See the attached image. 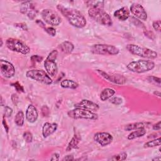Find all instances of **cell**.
Wrapping results in <instances>:
<instances>
[{
  "label": "cell",
  "instance_id": "6da1fadb",
  "mask_svg": "<svg viewBox=\"0 0 161 161\" xmlns=\"http://www.w3.org/2000/svg\"><path fill=\"white\" fill-rule=\"evenodd\" d=\"M57 8L73 26L82 28L86 25V18L77 9L64 7L62 4H58Z\"/></svg>",
  "mask_w": 161,
  "mask_h": 161
},
{
  "label": "cell",
  "instance_id": "7a4b0ae2",
  "mask_svg": "<svg viewBox=\"0 0 161 161\" xmlns=\"http://www.w3.org/2000/svg\"><path fill=\"white\" fill-rule=\"evenodd\" d=\"M88 14L91 18L102 25L109 26L113 24L111 16L104 10V8H89Z\"/></svg>",
  "mask_w": 161,
  "mask_h": 161
},
{
  "label": "cell",
  "instance_id": "3957f363",
  "mask_svg": "<svg viewBox=\"0 0 161 161\" xmlns=\"http://www.w3.org/2000/svg\"><path fill=\"white\" fill-rule=\"evenodd\" d=\"M155 67V63L152 60H138L128 63L126 68L135 73H144L152 70Z\"/></svg>",
  "mask_w": 161,
  "mask_h": 161
},
{
  "label": "cell",
  "instance_id": "277c9868",
  "mask_svg": "<svg viewBox=\"0 0 161 161\" xmlns=\"http://www.w3.org/2000/svg\"><path fill=\"white\" fill-rule=\"evenodd\" d=\"M126 49L131 54L143 58L155 59L157 57V53L155 51L136 44H128Z\"/></svg>",
  "mask_w": 161,
  "mask_h": 161
},
{
  "label": "cell",
  "instance_id": "5b68a950",
  "mask_svg": "<svg viewBox=\"0 0 161 161\" xmlns=\"http://www.w3.org/2000/svg\"><path fill=\"white\" fill-rule=\"evenodd\" d=\"M6 45L9 50L23 55L28 54L31 50L30 48L24 42L18 38H8L6 41Z\"/></svg>",
  "mask_w": 161,
  "mask_h": 161
},
{
  "label": "cell",
  "instance_id": "8992f818",
  "mask_svg": "<svg viewBox=\"0 0 161 161\" xmlns=\"http://www.w3.org/2000/svg\"><path fill=\"white\" fill-rule=\"evenodd\" d=\"M90 51L96 55H116L119 53V50L115 46L108 44H94L90 48Z\"/></svg>",
  "mask_w": 161,
  "mask_h": 161
},
{
  "label": "cell",
  "instance_id": "52a82bcc",
  "mask_svg": "<svg viewBox=\"0 0 161 161\" xmlns=\"http://www.w3.org/2000/svg\"><path fill=\"white\" fill-rule=\"evenodd\" d=\"M58 55V52L56 50H53L49 53L44 61V67L47 74L51 76L54 77L58 71V67L56 63V59Z\"/></svg>",
  "mask_w": 161,
  "mask_h": 161
},
{
  "label": "cell",
  "instance_id": "ba28073f",
  "mask_svg": "<svg viewBox=\"0 0 161 161\" xmlns=\"http://www.w3.org/2000/svg\"><path fill=\"white\" fill-rule=\"evenodd\" d=\"M26 76L28 78L42 82L46 85H50L52 83V79L47 72L40 69H32L26 72Z\"/></svg>",
  "mask_w": 161,
  "mask_h": 161
},
{
  "label": "cell",
  "instance_id": "9c48e42d",
  "mask_svg": "<svg viewBox=\"0 0 161 161\" xmlns=\"http://www.w3.org/2000/svg\"><path fill=\"white\" fill-rule=\"evenodd\" d=\"M68 116L73 119H97L98 116L97 114L94 112H92L86 109L75 108L73 109H71L67 113Z\"/></svg>",
  "mask_w": 161,
  "mask_h": 161
},
{
  "label": "cell",
  "instance_id": "30bf717a",
  "mask_svg": "<svg viewBox=\"0 0 161 161\" xmlns=\"http://www.w3.org/2000/svg\"><path fill=\"white\" fill-rule=\"evenodd\" d=\"M41 16L45 23L53 26H58L62 22L58 14L51 9H43L41 11Z\"/></svg>",
  "mask_w": 161,
  "mask_h": 161
},
{
  "label": "cell",
  "instance_id": "8fae6325",
  "mask_svg": "<svg viewBox=\"0 0 161 161\" xmlns=\"http://www.w3.org/2000/svg\"><path fill=\"white\" fill-rule=\"evenodd\" d=\"M19 11L23 14H26L30 19H33L38 12L35 4L33 1H24L21 4Z\"/></svg>",
  "mask_w": 161,
  "mask_h": 161
},
{
  "label": "cell",
  "instance_id": "7c38bea8",
  "mask_svg": "<svg viewBox=\"0 0 161 161\" xmlns=\"http://www.w3.org/2000/svg\"><path fill=\"white\" fill-rule=\"evenodd\" d=\"M96 72L104 79L116 84L123 85L126 82V78L123 75L109 74L102 70H99V69H97Z\"/></svg>",
  "mask_w": 161,
  "mask_h": 161
},
{
  "label": "cell",
  "instance_id": "4fadbf2b",
  "mask_svg": "<svg viewBox=\"0 0 161 161\" xmlns=\"http://www.w3.org/2000/svg\"><path fill=\"white\" fill-rule=\"evenodd\" d=\"M0 70L1 75L6 79L13 77L15 74V68L14 65L6 60L1 59L0 60Z\"/></svg>",
  "mask_w": 161,
  "mask_h": 161
},
{
  "label": "cell",
  "instance_id": "5bb4252c",
  "mask_svg": "<svg viewBox=\"0 0 161 161\" xmlns=\"http://www.w3.org/2000/svg\"><path fill=\"white\" fill-rule=\"evenodd\" d=\"M94 140L101 146L106 147L113 142V137L108 132H97L94 135Z\"/></svg>",
  "mask_w": 161,
  "mask_h": 161
},
{
  "label": "cell",
  "instance_id": "9a60e30c",
  "mask_svg": "<svg viewBox=\"0 0 161 161\" xmlns=\"http://www.w3.org/2000/svg\"><path fill=\"white\" fill-rule=\"evenodd\" d=\"M131 13L138 19L142 21L147 19V13L144 8L138 3H133L130 6Z\"/></svg>",
  "mask_w": 161,
  "mask_h": 161
},
{
  "label": "cell",
  "instance_id": "2e32d148",
  "mask_svg": "<svg viewBox=\"0 0 161 161\" xmlns=\"http://www.w3.org/2000/svg\"><path fill=\"white\" fill-rule=\"evenodd\" d=\"M75 108L86 109L92 112H96L99 110V106L97 104L88 99H82L80 102L74 104Z\"/></svg>",
  "mask_w": 161,
  "mask_h": 161
},
{
  "label": "cell",
  "instance_id": "e0dca14e",
  "mask_svg": "<svg viewBox=\"0 0 161 161\" xmlns=\"http://www.w3.org/2000/svg\"><path fill=\"white\" fill-rule=\"evenodd\" d=\"M25 116L26 120L29 123H35L38 117V113L36 108L33 105L30 104L26 108Z\"/></svg>",
  "mask_w": 161,
  "mask_h": 161
},
{
  "label": "cell",
  "instance_id": "ac0fdd59",
  "mask_svg": "<svg viewBox=\"0 0 161 161\" xmlns=\"http://www.w3.org/2000/svg\"><path fill=\"white\" fill-rule=\"evenodd\" d=\"M58 125L55 123L45 122L42 126V135L43 138H47L55 132Z\"/></svg>",
  "mask_w": 161,
  "mask_h": 161
},
{
  "label": "cell",
  "instance_id": "d6986e66",
  "mask_svg": "<svg viewBox=\"0 0 161 161\" xmlns=\"http://www.w3.org/2000/svg\"><path fill=\"white\" fill-rule=\"evenodd\" d=\"M114 16L118 20L124 21L130 17V11L126 7H122L114 12Z\"/></svg>",
  "mask_w": 161,
  "mask_h": 161
},
{
  "label": "cell",
  "instance_id": "ffe728a7",
  "mask_svg": "<svg viewBox=\"0 0 161 161\" xmlns=\"http://www.w3.org/2000/svg\"><path fill=\"white\" fill-rule=\"evenodd\" d=\"M58 47L62 52L66 54H69L74 50V45L70 42L64 41L59 45Z\"/></svg>",
  "mask_w": 161,
  "mask_h": 161
},
{
  "label": "cell",
  "instance_id": "44dd1931",
  "mask_svg": "<svg viewBox=\"0 0 161 161\" xmlns=\"http://www.w3.org/2000/svg\"><path fill=\"white\" fill-rule=\"evenodd\" d=\"M115 92V90L112 88H105L101 91L100 94V99L102 101H107L108 99H109L111 97H112L114 95Z\"/></svg>",
  "mask_w": 161,
  "mask_h": 161
},
{
  "label": "cell",
  "instance_id": "7402d4cb",
  "mask_svg": "<svg viewBox=\"0 0 161 161\" xmlns=\"http://www.w3.org/2000/svg\"><path fill=\"white\" fill-rule=\"evenodd\" d=\"M60 86L63 88L74 89L79 87V84L75 81L71 79H64L60 82Z\"/></svg>",
  "mask_w": 161,
  "mask_h": 161
},
{
  "label": "cell",
  "instance_id": "603a6c76",
  "mask_svg": "<svg viewBox=\"0 0 161 161\" xmlns=\"http://www.w3.org/2000/svg\"><path fill=\"white\" fill-rule=\"evenodd\" d=\"M147 126V123H143V122H136V123H132L128 124L125 126L124 130L125 131H132L135 130L139 128H145Z\"/></svg>",
  "mask_w": 161,
  "mask_h": 161
},
{
  "label": "cell",
  "instance_id": "cb8c5ba5",
  "mask_svg": "<svg viewBox=\"0 0 161 161\" xmlns=\"http://www.w3.org/2000/svg\"><path fill=\"white\" fill-rule=\"evenodd\" d=\"M80 140V136H78L77 135H74L72 138V139L70 140V141L69 142V143H68V145L66 148V151L69 152V151H71L72 149L77 148Z\"/></svg>",
  "mask_w": 161,
  "mask_h": 161
},
{
  "label": "cell",
  "instance_id": "d4e9b609",
  "mask_svg": "<svg viewBox=\"0 0 161 161\" xmlns=\"http://www.w3.org/2000/svg\"><path fill=\"white\" fill-rule=\"evenodd\" d=\"M146 133V130L145 129V128H139L137 130H135V131L131 132L128 135V139L131 140H133L141 136H143V135H145Z\"/></svg>",
  "mask_w": 161,
  "mask_h": 161
},
{
  "label": "cell",
  "instance_id": "484cf974",
  "mask_svg": "<svg viewBox=\"0 0 161 161\" xmlns=\"http://www.w3.org/2000/svg\"><path fill=\"white\" fill-rule=\"evenodd\" d=\"M25 115L23 111H19L14 116V123L18 126H22L24 124Z\"/></svg>",
  "mask_w": 161,
  "mask_h": 161
},
{
  "label": "cell",
  "instance_id": "4316f807",
  "mask_svg": "<svg viewBox=\"0 0 161 161\" xmlns=\"http://www.w3.org/2000/svg\"><path fill=\"white\" fill-rule=\"evenodd\" d=\"M86 4L89 8H104V2L103 1H88Z\"/></svg>",
  "mask_w": 161,
  "mask_h": 161
},
{
  "label": "cell",
  "instance_id": "83f0119b",
  "mask_svg": "<svg viewBox=\"0 0 161 161\" xmlns=\"http://www.w3.org/2000/svg\"><path fill=\"white\" fill-rule=\"evenodd\" d=\"M160 142H161V138H160V137H158L157 138H155L154 140H152L146 142L143 145V147L144 148H152V147L160 146Z\"/></svg>",
  "mask_w": 161,
  "mask_h": 161
},
{
  "label": "cell",
  "instance_id": "f1b7e54d",
  "mask_svg": "<svg viewBox=\"0 0 161 161\" xmlns=\"http://www.w3.org/2000/svg\"><path fill=\"white\" fill-rule=\"evenodd\" d=\"M127 158V153L125 152L119 153L118 154L113 155L112 157H111L109 160H125Z\"/></svg>",
  "mask_w": 161,
  "mask_h": 161
},
{
  "label": "cell",
  "instance_id": "f546056e",
  "mask_svg": "<svg viewBox=\"0 0 161 161\" xmlns=\"http://www.w3.org/2000/svg\"><path fill=\"white\" fill-rule=\"evenodd\" d=\"M23 137L27 143H31L33 141V135L30 131H25L23 135Z\"/></svg>",
  "mask_w": 161,
  "mask_h": 161
},
{
  "label": "cell",
  "instance_id": "4dcf8cb0",
  "mask_svg": "<svg viewBox=\"0 0 161 161\" xmlns=\"http://www.w3.org/2000/svg\"><path fill=\"white\" fill-rule=\"evenodd\" d=\"M109 101L114 105H119L123 103V100L121 98L118 97H113V96L109 99Z\"/></svg>",
  "mask_w": 161,
  "mask_h": 161
},
{
  "label": "cell",
  "instance_id": "1f68e13d",
  "mask_svg": "<svg viewBox=\"0 0 161 161\" xmlns=\"http://www.w3.org/2000/svg\"><path fill=\"white\" fill-rule=\"evenodd\" d=\"M41 113L43 117H47L50 114V109L47 105H43L41 108Z\"/></svg>",
  "mask_w": 161,
  "mask_h": 161
},
{
  "label": "cell",
  "instance_id": "d6a6232c",
  "mask_svg": "<svg viewBox=\"0 0 161 161\" xmlns=\"http://www.w3.org/2000/svg\"><path fill=\"white\" fill-rule=\"evenodd\" d=\"M13 87L15 88V89L19 92H24V88L19 83V82H16L14 83H12L11 84Z\"/></svg>",
  "mask_w": 161,
  "mask_h": 161
},
{
  "label": "cell",
  "instance_id": "836d02e7",
  "mask_svg": "<svg viewBox=\"0 0 161 161\" xmlns=\"http://www.w3.org/2000/svg\"><path fill=\"white\" fill-rule=\"evenodd\" d=\"M45 31L50 36H55L56 35L57 31H56V29L54 28L53 27H46L45 29Z\"/></svg>",
  "mask_w": 161,
  "mask_h": 161
},
{
  "label": "cell",
  "instance_id": "e575fe53",
  "mask_svg": "<svg viewBox=\"0 0 161 161\" xmlns=\"http://www.w3.org/2000/svg\"><path fill=\"white\" fill-rule=\"evenodd\" d=\"M148 79L151 82L154 83L155 84H157L158 86H160V81H161L160 78L157 77H155V76H150V77H148Z\"/></svg>",
  "mask_w": 161,
  "mask_h": 161
},
{
  "label": "cell",
  "instance_id": "d590c367",
  "mask_svg": "<svg viewBox=\"0 0 161 161\" xmlns=\"http://www.w3.org/2000/svg\"><path fill=\"white\" fill-rule=\"evenodd\" d=\"M152 26H153V28L158 31H160V29H161V21L160 20H156L155 21L153 22L152 23Z\"/></svg>",
  "mask_w": 161,
  "mask_h": 161
},
{
  "label": "cell",
  "instance_id": "8d00e7d4",
  "mask_svg": "<svg viewBox=\"0 0 161 161\" xmlns=\"http://www.w3.org/2000/svg\"><path fill=\"white\" fill-rule=\"evenodd\" d=\"M14 26L24 31H28V26L25 23H14Z\"/></svg>",
  "mask_w": 161,
  "mask_h": 161
},
{
  "label": "cell",
  "instance_id": "74e56055",
  "mask_svg": "<svg viewBox=\"0 0 161 161\" xmlns=\"http://www.w3.org/2000/svg\"><path fill=\"white\" fill-rule=\"evenodd\" d=\"M31 60L34 62H40L43 60V57L38 55H33L30 58Z\"/></svg>",
  "mask_w": 161,
  "mask_h": 161
},
{
  "label": "cell",
  "instance_id": "f35d334b",
  "mask_svg": "<svg viewBox=\"0 0 161 161\" xmlns=\"http://www.w3.org/2000/svg\"><path fill=\"white\" fill-rule=\"evenodd\" d=\"M4 115L6 117H10L13 114V109L9 106H5L4 107Z\"/></svg>",
  "mask_w": 161,
  "mask_h": 161
},
{
  "label": "cell",
  "instance_id": "ab89813d",
  "mask_svg": "<svg viewBox=\"0 0 161 161\" xmlns=\"http://www.w3.org/2000/svg\"><path fill=\"white\" fill-rule=\"evenodd\" d=\"M11 100H12L13 103L15 106H16L18 103V96L16 94H13L12 96H11Z\"/></svg>",
  "mask_w": 161,
  "mask_h": 161
},
{
  "label": "cell",
  "instance_id": "60d3db41",
  "mask_svg": "<svg viewBox=\"0 0 161 161\" xmlns=\"http://www.w3.org/2000/svg\"><path fill=\"white\" fill-rule=\"evenodd\" d=\"M160 123H161V121H159L157 122L156 124H154V125L152 126L153 130H160V128H161Z\"/></svg>",
  "mask_w": 161,
  "mask_h": 161
},
{
  "label": "cell",
  "instance_id": "b9f144b4",
  "mask_svg": "<svg viewBox=\"0 0 161 161\" xmlns=\"http://www.w3.org/2000/svg\"><path fill=\"white\" fill-rule=\"evenodd\" d=\"M74 160V156L72 155H66L63 158H62V160L64 161H70V160Z\"/></svg>",
  "mask_w": 161,
  "mask_h": 161
},
{
  "label": "cell",
  "instance_id": "7bdbcfd3",
  "mask_svg": "<svg viewBox=\"0 0 161 161\" xmlns=\"http://www.w3.org/2000/svg\"><path fill=\"white\" fill-rule=\"evenodd\" d=\"M36 23L38 26H40V27L43 28L44 29L46 28L45 23H44L42 20H40V19H36Z\"/></svg>",
  "mask_w": 161,
  "mask_h": 161
},
{
  "label": "cell",
  "instance_id": "ee69618b",
  "mask_svg": "<svg viewBox=\"0 0 161 161\" xmlns=\"http://www.w3.org/2000/svg\"><path fill=\"white\" fill-rule=\"evenodd\" d=\"M3 125H4V129H5V131H6V133H8V131H9V127H8L7 123H6V120L4 119V116H3Z\"/></svg>",
  "mask_w": 161,
  "mask_h": 161
},
{
  "label": "cell",
  "instance_id": "f6af8a7d",
  "mask_svg": "<svg viewBox=\"0 0 161 161\" xmlns=\"http://www.w3.org/2000/svg\"><path fill=\"white\" fill-rule=\"evenodd\" d=\"M59 154L57 153H55L52 155V157L50 158L51 160H59Z\"/></svg>",
  "mask_w": 161,
  "mask_h": 161
},
{
  "label": "cell",
  "instance_id": "bcb514c9",
  "mask_svg": "<svg viewBox=\"0 0 161 161\" xmlns=\"http://www.w3.org/2000/svg\"><path fill=\"white\" fill-rule=\"evenodd\" d=\"M153 94H155L156 96H160V92H158V91H155V92H153Z\"/></svg>",
  "mask_w": 161,
  "mask_h": 161
},
{
  "label": "cell",
  "instance_id": "7dc6e473",
  "mask_svg": "<svg viewBox=\"0 0 161 161\" xmlns=\"http://www.w3.org/2000/svg\"><path fill=\"white\" fill-rule=\"evenodd\" d=\"M160 159H161V158L159 157V158H153L152 160H160Z\"/></svg>",
  "mask_w": 161,
  "mask_h": 161
},
{
  "label": "cell",
  "instance_id": "c3c4849f",
  "mask_svg": "<svg viewBox=\"0 0 161 161\" xmlns=\"http://www.w3.org/2000/svg\"><path fill=\"white\" fill-rule=\"evenodd\" d=\"M3 46V39L1 38V47Z\"/></svg>",
  "mask_w": 161,
  "mask_h": 161
}]
</instances>
